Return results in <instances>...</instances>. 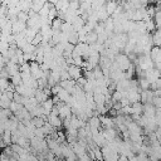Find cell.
Instances as JSON below:
<instances>
[{"instance_id":"6da1fadb","label":"cell","mask_w":161,"mask_h":161,"mask_svg":"<svg viewBox=\"0 0 161 161\" xmlns=\"http://www.w3.org/2000/svg\"><path fill=\"white\" fill-rule=\"evenodd\" d=\"M104 6H106V10H107L108 14H114V11H116L117 8H118V3L114 1V0H108Z\"/></svg>"}]
</instances>
